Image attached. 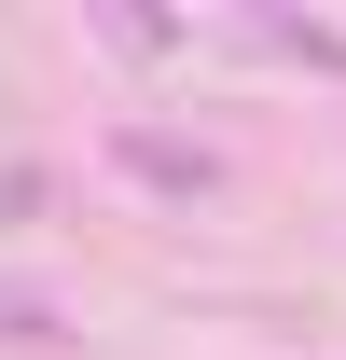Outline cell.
<instances>
[{"label": "cell", "instance_id": "6da1fadb", "mask_svg": "<svg viewBox=\"0 0 346 360\" xmlns=\"http://www.w3.org/2000/svg\"><path fill=\"white\" fill-rule=\"evenodd\" d=\"M111 153H125L153 194H222V153H194V139H153V125H125Z\"/></svg>", "mask_w": 346, "mask_h": 360}]
</instances>
